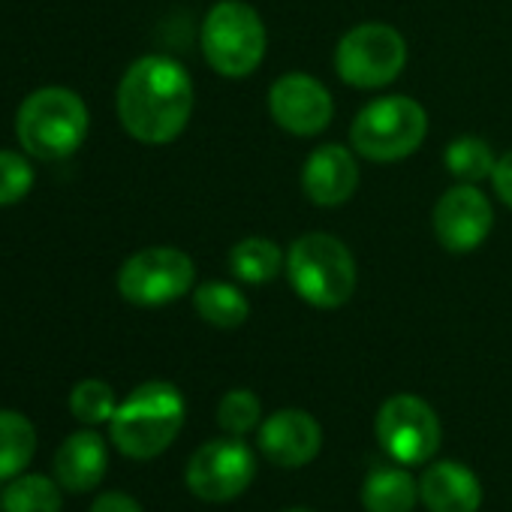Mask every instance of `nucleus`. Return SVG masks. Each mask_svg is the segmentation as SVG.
<instances>
[{"instance_id": "1", "label": "nucleus", "mask_w": 512, "mask_h": 512, "mask_svg": "<svg viewBox=\"0 0 512 512\" xmlns=\"http://www.w3.org/2000/svg\"><path fill=\"white\" fill-rule=\"evenodd\" d=\"M193 115V82L187 70L163 55L130 64L118 85L121 127L145 145H166L184 133Z\"/></svg>"}, {"instance_id": "22", "label": "nucleus", "mask_w": 512, "mask_h": 512, "mask_svg": "<svg viewBox=\"0 0 512 512\" xmlns=\"http://www.w3.org/2000/svg\"><path fill=\"white\" fill-rule=\"evenodd\" d=\"M494 154L488 148L485 139H476V136H461V139H452L449 148H446V169L464 181V184H476L482 178H491L494 172Z\"/></svg>"}, {"instance_id": "3", "label": "nucleus", "mask_w": 512, "mask_h": 512, "mask_svg": "<svg viewBox=\"0 0 512 512\" xmlns=\"http://www.w3.org/2000/svg\"><path fill=\"white\" fill-rule=\"evenodd\" d=\"M88 124L91 115L85 100L70 88L49 85L22 100L16 115V136L31 157L64 160L82 148Z\"/></svg>"}, {"instance_id": "9", "label": "nucleus", "mask_w": 512, "mask_h": 512, "mask_svg": "<svg viewBox=\"0 0 512 512\" xmlns=\"http://www.w3.org/2000/svg\"><path fill=\"white\" fill-rule=\"evenodd\" d=\"M377 440L398 464H425L440 449V419L419 395H392L377 410Z\"/></svg>"}, {"instance_id": "23", "label": "nucleus", "mask_w": 512, "mask_h": 512, "mask_svg": "<svg viewBox=\"0 0 512 512\" xmlns=\"http://www.w3.org/2000/svg\"><path fill=\"white\" fill-rule=\"evenodd\" d=\"M115 410H118V398H115V389H112L106 380L88 377V380L76 383L73 392H70V413H73L82 425H103V422H112Z\"/></svg>"}, {"instance_id": "28", "label": "nucleus", "mask_w": 512, "mask_h": 512, "mask_svg": "<svg viewBox=\"0 0 512 512\" xmlns=\"http://www.w3.org/2000/svg\"><path fill=\"white\" fill-rule=\"evenodd\" d=\"M287 512H311V509H287Z\"/></svg>"}, {"instance_id": "10", "label": "nucleus", "mask_w": 512, "mask_h": 512, "mask_svg": "<svg viewBox=\"0 0 512 512\" xmlns=\"http://www.w3.org/2000/svg\"><path fill=\"white\" fill-rule=\"evenodd\" d=\"M256 473V458L253 452L238 440V437H220L202 443L184 470L187 488L208 503H226L235 500Z\"/></svg>"}, {"instance_id": "24", "label": "nucleus", "mask_w": 512, "mask_h": 512, "mask_svg": "<svg viewBox=\"0 0 512 512\" xmlns=\"http://www.w3.org/2000/svg\"><path fill=\"white\" fill-rule=\"evenodd\" d=\"M217 425L232 434V437H244L247 431H253L256 425H263V404L250 389H232L220 398L217 404Z\"/></svg>"}, {"instance_id": "25", "label": "nucleus", "mask_w": 512, "mask_h": 512, "mask_svg": "<svg viewBox=\"0 0 512 512\" xmlns=\"http://www.w3.org/2000/svg\"><path fill=\"white\" fill-rule=\"evenodd\" d=\"M34 187V166L19 151H0V208L22 202Z\"/></svg>"}, {"instance_id": "17", "label": "nucleus", "mask_w": 512, "mask_h": 512, "mask_svg": "<svg viewBox=\"0 0 512 512\" xmlns=\"http://www.w3.org/2000/svg\"><path fill=\"white\" fill-rule=\"evenodd\" d=\"M419 500V482L395 464H377L362 482L365 512H413Z\"/></svg>"}, {"instance_id": "26", "label": "nucleus", "mask_w": 512, "mask_h": 512, "mask_svg": "<svg viewBox=\"0 0 512 512\" xmlns=\"http://www.w3.org/2000/svg\"><path fill=\"white\" fill-rule=\"evenodd\" d=\"M491 184H494V193L500 196V202L512 208V151L497 157L494 172H491Z\"/></svg>"}, {"instance_id": "8", "label": "nucleus", "mask_w": 512, "mask_h": 512, "mask_svg": "<svg viewBox=\"0 0 512 512\" xmlns=\"http://www.w3.org/2000/svg\"><path fill=\"white\" fill-rule=\"evenodd\" d=\"M196 266L178 247H145L118 272V293L136 308H163L193 290Z\"/></svg>"}, {"instance_id": "12", "label": "nucleus", "mask_w": 512, "mask_h": 512, "mask_svg": "<svg viewBox=\"0 0 512 512\" xmlns=\"http://www.w3.org/2000/svg\"><path fill=\"white\" fill-rule=\"evenodd\" d=\"M491 223H494L491 202L473 184L464 181L449 187L434 205V235L452 253L476 250L488 238Z\"/></svg>"}, {"instance_id": "2", "label": "nucleus", "mask_w": 512, "mask_h": 512, "mask_svg": "<svg viewBox=\"0 0 512 512\" xmlns=\"http://www.w3.org/2000/svg\"><path fill=\"white\" fill-rule=\"evenodd\" d=\"M184 425V398L178 386L166 380H148L136 386L115 410L109 431L121 455L148 461L163 455Z\"/></svg>"}, {"instance_id": "14", "label": "nucleus", "mask_w": 512, "mask_h": 512, "mask_svg": "<svg viewBox=\"0 0 512 512\" xmlns=\"http://www.w3.org/2000/svg\"><path fill=\"white\" fill-rule=\"evenodd\" d=\"M302 187L314 205H323V208L344 205L359 187V163H356L353 151H347L344 145L317 148L305 160Z\"/></svg>"}, {"instance_id": "29", "label": "nucleus", "mask_w": 512, "mask_h": 512, "mask_svg": "<svg viewBox=\"0 0 512 512\" xmlns=\"http://www.w3.org/2000/svg\"><path fill=\"white\" fill-rule=\"evenodd\" d=\"M0 512H4V506H0Z\"/></svg>"}, {"instance_id": "11", "label": "nucleus", "mask_w": 512, "mask_h": 512, "mask_svg": "<svg viewBox=\"0 0 512 512\" xmlns=\"http://www.w3.org/2000/svg\"><path fill=\"white\" fill-rule=\"evenodd\" d=\"M269 112L275 124L293 136H317L332 124V94L308 73H287L269 91Z\"/></svg>"}, {"instance_id": "16", "label": "nucleus", "mask_w": 512, "mask_h": 512, "mask_svg": "<svg viewBox=\"0 0 512 512\" xmlns=\"http://www.w3.org/2000/svg\"><path fill=\"white\" fill-rule=\"evenodd\" d=\"M419 500L428 512H476L482 506V482L467 464L437 461L419 479Z\"/></svg>"}, {"instance_id": "6", "label": "nucleus", "mask_w": 512, "mask_h": 512, "mask_svg": "<svg viewBox=\"0 0 512 512\" xmlns=\"http://www.w3.org/2000/svg\"><path fill=\"white\" fill-rule=\"evenodd\" d=\"M428 133L425 109L410 97H380L371 100L350 127V142L356 154L374 163H395L419 151Z\"/></svg>"}, {"instance_id": "18", "label": "nucleus", "mask_w": 512, "mask_h": 512, "mask_svg": "<svg viewBox=\"0 0 512 512\" xmlns=\"http://www.w3.org/2000/svg\"><path fill=\"white\" fill-rule=\"evenodd\" d=\"M37 455V428L19 410H0V482L28 470Z\"/></svg>"}, {"instance_id": "20", "label": "nucleus", "mask_w": 512, "mask_h": 512, "mask_svg": "<svg viewBox=\"0 0 512 512\" xmlns=\"http://www.w3.org/2000/svg\"><path fill=\"white\" fill-rule=\"evenodd\" d=\"M0 506L4 512H61V482L43 473H19L0 494Z\"/></svg>"}, {"instance_id": "19", "label": "nucleus", "mask_w": 512, "mask_h": 512, "mask_svg": "<svg viewBox=\"0 0 512 512\" xmlns=\"http://www.w3.org/2000/svg\"><path fill=\"white\" fill-rule=\"evenodd\" d=\"M287 266L281 247L272 238H244L229 250V269L244 284H266Z\"/></svg>"}, {"instance_id": "7", "label": "nucleus", "mask_w": 512, "mask_h": 512, "mask_svg": "<svg viewBox=\"0 0 512 512\" xmlns=\"http://www.w3.org/2000/svg\"><path fill=\"white\" fill-rule=\"evenodd\" d=\"M407 64L404 37L383 22L350 28L335 49V70L353 88H386Z\"/></svg>"}, {"instance_id": "5", "label": "nucleus", "mask_w": 512, "mask_h": 512, "mask_svg": "<svg viewBox=\"0 0 512 512\" xmlns=\"http://www.w3.org/2000/svg\"><path fill=\"white\" fill-rule=\"evenodd\" d=\"M202 55L208 67L226 79H244L263 64L266 25L244 0H220L214 4L199 31Z\"/></svg>"}, {"instance_id": "21", "label": "nucleus", "mask_w": 512, "mask_h": 512, "mask_svg": "<svg viewBox=\"0 0 512 512\" xmlns=\"http://www.w3.org/2000/svg\"><path fill=\"white\" fill-rule=\"evenodd\" d=\"M193 308L214 329H238L247 320V314H250V305H247L244 293L238 287L220 284V281L196 287Z\"/></svg>"}, {"instance_id": "27", "label": "nucleus", "mask_w": 512, "mask_h": 512, "mask_svg": "<svg viewBox=\"0 0 512 512\" xmlns=\"http://www.w3.org/2000/svg\"><path fill=\"white\" fill-rule=\"evenodd\" d=\"M91 512H142V506L124 491H106V494L94 497Z\"/></svg>"}, {"instance_id": "13", "label": "nucleus", "mask_w": 512, "mask_h": 512, "mask_svg": "<svg viewBox=\"0 0 512 512\" xmlns=\"http://www.w3.org/2000/svg\"><path fill=\"white\" fill-rule=\"evenodd\" d=\"M260 452L278 467H305L320 455L323 428L305 410H278L260 425Z\"/></svg>"}, {"instance_id": "4", "label": "nucleus", "mask_w": 512, "mask_h": 512, "mask_svg": "<svg viewBox=\"0 0 512 512\" xmlns=\"http://www.w3.org/2000/svg\"><path fill=\"white\" fill-rule=\"evenodd\" d=\"M287 278L302 302L332 311L356 293V260L347 244L329 232L302 235L287 253Z\"/></svg>"}, {"instance_id": "15", "label": "nucleus", "mask_w": 512, "mask_h": 512, "mask_svg": "<svg viewBox=\"0 0 512 512\" xmlns=\"http://www.w3.org/2000/svg\"><path fill=\"white\" fill-rule=\"evenodd\" d=\"M109 467L106 440L94 428L73 431L55 452V479L67 491H91L103 482Z\"/></svg>"}]
</instances>
